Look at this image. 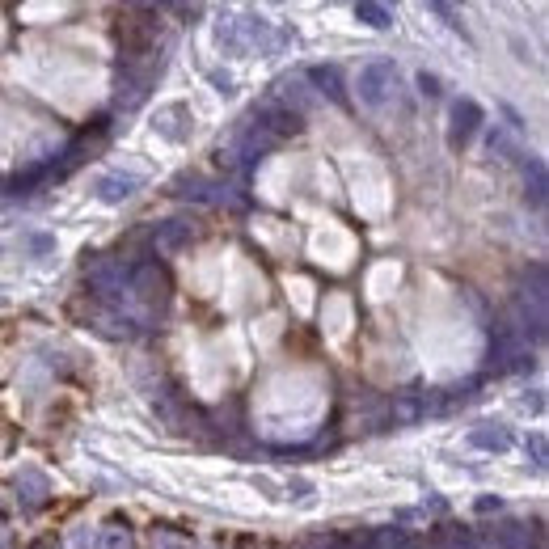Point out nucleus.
I'll return each instance as SVG.
<instances>
[{
	"mask_svg": "<svg viewBox=\"0 0 549 549\" xmlns=\"http://www.w3.org/2000/svg\"><path fill=\"white\" fill-rule=\"evenodd\" d=\"M482 123V110L473 102H457L452 106V144H469V136L478 131Z\"/></svg>",
	"mask_w": 549,
	"mask_h": 549,
	"instance_id": "f03ea898",
	"label": "nucleus"
},
{
	"mask_svg": "<svg viewBox=\"0 0 549 549\" xmlns=\"http://www.w3.org/2000/svg\"><path fill=\"white\" fill-rule=\"evenodd\" d=\"M473 444H478V448H507L511 440H507V435H482L478 431V435H473Z\"/></svg>",
	"mask_w": 549,
	"mask_h": 549,
	"instance_id": "39448f33",
	"label": "nucleus"
},
{
	"mask_svg": "<svg viewBox=\"0 0 549 549\" xmlns=\"http://www.w3.org/2000/svg\"><path fill=\"white\" fill-rule=\"evenodd\" d=\"M393 81H397V68L393 64H368L364 72H359V98H364L368 106H381L389 98Z\"/></svg>",
	"mask_w": 549,
	"mask_h": 549,
	"instance_id": "f257e3e1",
	"label": "nucleus"
},
{
	"mask_svg": "<svg viewBox=\"0 0 549 549\" xmlns=\"http://www.w3.org/2000/svg\"><path fill=\"white\" fill-rule=\"evenodd\" d=\"M131 191H136V178H102V182H98V195H102L106 203H119V199H127Z\"/></svg>",
	"mask_w": 549,
	"mask_h": 549,
	"instance_id": "7ed1b4c3",
	"label": "nucleus"
},
{
	"mask_svg": "<svg viewBox=\"0 0 549 549\" xmlns=\"http://www.w3.org/2000/svg\"><path fill=\"white\" fill-rule=\"evenodd\" d=\"M419 85H423L427 93H440V81H435V77H427V72H423V77H419Z\"/></svg>",
	"mask_w": 549,
	"mask_h": 549,
	"instance_id": "423d86ee",
	"label": "nucleus"
},
{
	"mask_svg": "<svg viewBox=\"0 0 549 549\" xmlns=\"http://www.w3.org/2000/svg\"><path fill=\"white\" fill-rule=\"evenodd\" d=\"M355 17H359V22H368V26H376V30H385L393 22V13L385 5H355Z\"/></svg>",
	"mask_w": 549,
	"mask_h": 549,
	"instance_id": "20e7f679",
	"label": "nucleus"
}]
</instances>
